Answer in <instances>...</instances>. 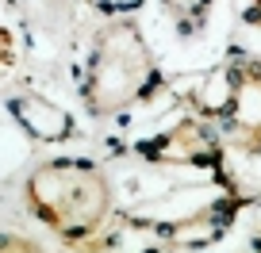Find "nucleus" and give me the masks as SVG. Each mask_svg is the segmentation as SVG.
<instances>
[{
	"mask_svg": "<svg viewBox=\"0 0 261 253\" xmlns=\"http://www.w3.org/2000/svg\"><path fill=\"white\" fill-rule=\"evenodd\" d=\"M162 89L154 50L135 19H112L96 31L81 77V107L92 119H108L150 100Z\"/></svg>",
	"mask_w": 261,
	"mask_h": 253,
	"instance_id": "1",
	"label": "nucleus"
},
{
	"mask_svg": "<svg viewBox=\"0 0 261 253\" xmlns=\"http://www.w3.org/2000/svg\"><path fill=\"white\" fill-rule=\"evenodd\" d=\"M27 207L65 245H85L112 215V180L92 161L54 157L27 177Z\"/></svg>",
	"mask_w": 261,
	"mask_h": 253,
	"instance_id": "2",
	"label": "nucleus"
},
{
	"mask_svg": "<svg viewBox=\"0 0 261 253\" xmlns=\"http://www.w3.org/2000/svg\"><path fill=\"white\" fill-rule=\"evenodd\" d=\"M204 115L223 123L238 154H261V62L242 58L223 73L219 104H204Z\"/></svg>",
	"mask_w": 261,
	"mask_h": 253,
	"instance_id": "3",
	"label": "nucleus"
},
{
	"mask_svg": "<svg viewBox=\"0 0 261 253\" xmlns=\"http://www.w3.org/2000/svg\"><path fill=\"white\" fill-rule=\"evenodd\" d=\"M150 161H165V165H196V169H215L219 165V142L212 138V131L204 127V119H180L173 131H165L162 138L139 146Z\"/></svg>",
	"mask_w": 261,
	"mask_h": 253,
	"instance_id": "4",
	"label": "nucleus"
},
{
	"mask_svg": "<svg viewBox=\"0 0 261 253\" xmlns=\"http://www.w3.org/2000/svg\"><path fill=\"white\" fill-rule=\"evenodd\" d=\"M8 111H12V119L39 142H69L77 134L73 115L65 111V107L50 104V100L39 96V92H19V96H12Z\"/></svg>",
	"mask_w": 261,
	"mask_h": 253,
	"instance_id": "5",
	"label": "nucleus"
},
{
	"mask_svg": "<svg viewBox=\"0 0 261 253\" xmlns=\"http://www.w3.org/2000/svg\"><path fill=\"white\" fill-rule=\"evenodd\" d=\"M158 8H162V16L177 27V35L200 39V35L207 31V23H212L215 0H158Z\"/></svg>",
	"mask_w": 261,
	"mask_h": 253,
	"instance_id": "6",
	"label": "nucleus"
},
{
	"mask_svg": "<svg viewBox=\"0 0 261 253\" xmlns=\"http://www.w3.org/2000/svg\"><path fill=\"white\" fill-rule=\"evenodd\" d=\"M0 249H35L31 238H0Z\"/></svg>",
	"mask_w": 261,
	"mask_h": 253,
	"instance_id": "7",
	"label": "nucleus"
},
{
	"mask_svg": "<svg viewBox=\"0 0 261 253\" xmlns=\"http://www.w3.org/2000/svg\"><path fill=\"white\" fill-rule=\"evenodd\" d=\"M246 23L261 27V0H250V4H246Z\"/></svg>",
	"mask_w": 261,
	"mask_h": 253,
	"instance_id": "8",
	"label": "nucleus"
}]
</instances>
